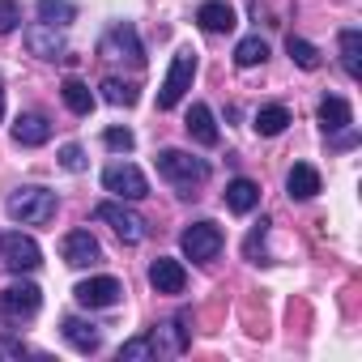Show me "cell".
Returning <instances> with one entry per match:
<instances>
[{
	"mask_svg": "<svg viewBox=\"0 0 362 362\" xmlns=\"http://www.w3.org/2000/svg\"><path fill=\"white\" fill-rule=\"evenodd\" d=\"M153 166H158V175L166 179L179 197H197V188L209 184V162L197 158V153H188V149H158Z\"/></svg>",
	"mask_w": 362,
	"mask_h": 362,
	"instance_id": "6da1fadb",
	"label": "cell"
},
{
	"mask_svg": "<svg viewBox=\"0 0 362 362\" xmlns=\"http://www.w3.org/2000/svg\"><path fill=\"white\" fill-rule=\"evenodd\" d=\"M56 209H60L56 192H52V188H39V184L18 188V192L9 197V218L22 222V226H47V222L56 218Z\"/></svg>",
	"mask_w": 362,
	"mask_h": 362,
	"instance_id": "7a4b0ae2",
	"label": "cell"
},
{
	"mask_svg": "<svg viewBox=\"0 0 362 362\" xmlns=\"http://www.w3.org/2000/svg\"><path fill=\"white\" fill-rule=\"evenodd\" d=\"M192 77H197V52L179 47L170 69H166V77H162V86H158V111H170V107L184 103V94L192 90Z\"/></svg>",
	"mask_w": 362,
	"mask_h": 362,
	"instance_id": "3957f363",
	"label": "cell"
},
{
	"mask_svg": "<svg viewBox=\"0 0 362 362\" xmlns=\"http://www.w3.org/2000/svg\"><path fill=\"white\" fill-rule=\"evenodd\" d=\"M179 247H184V256H188V260L209 264V260H218V256H222L226 235H222V226H218V222H192L184 235H179Z\"/></svg>",
	"mask_w": 362,
	"mask_h": 362,
	"instance_id": "277c9868",
	"label": "cell"
},
{
	"mask_svg": "<svg viewBox=\"0 0 362 362\" xmlns=\"http://www.w3.org/2000/svg\"><path fill=\"white\" fill-rule=\"evenodd\" d=\"M103 192H111L115 201H145L149 197V179L141 175L136 162H111L103 170Z\"/></svg>",
	"mask_w": 362,
	"mask_h": 362,
	"instance_id": "5b68a950",
	"label": "cell"
},
{
	"mask_svg": "<svg viewBox=\"0 0 362 362\" xmlns=\"http://www.w3.org/2000/svg\"><path fill=\"white\" fill-rule=\"evenodd\" d=\"M98 56L103 60H128V64H145V47H141V35L132 22H115L103 39H98Z\"/></svg>",
	"mask_w": 362,
	"mask_h": 362,
	"instance_id": "8992f818",
	"label": "cell"
},
{
	"mask_svg": "<svg viewBox=\"0 0 362 362\" xmlns=\"http://www.w3.org/2000/svg\"><path fill=\"white\" fill-rule=\"evenodd\" d=\"M0 264H5L9 273H35L43 264V247L30 235L9 230V235H0Z\"/></svg>",
	"mask_w": 362,
	"mask_h": 362,
	"instance_id": "52a82bcc",
	"label": "cell"
},
{
	"mask_svg": "<svg viewBox=\"0 0 362 362\" xmlns=\"http://www.w3.org/2000/svg\"><path fill=\"white\" fill-rule=\"evenodd\" d=\"M43 307V290L35 281H18L9 290H0V315H5V324H26L35 320Z\"/></svg>",
	"mask_w": 362,
	"mask_h": 362,
	"instance_id": "ba28073f",
	"label": "cell"
},
{
	"mask_svg": "<svg viewBox=\"0 0 362 362\" xmlns=\"http://www.w3.org/2000/svg\"><path fill=\"white\" fill-rule=\"evenodd\" d=\"M94 218H98V222H107V226H111L124 243H141V239L149 235L145 218H141V214H132L124 201H103V205L94 209Z\"/></svg>",
	"mask_w": 362,
	"mask_h": 362,
	"instance_id": "9c48e42d",
	"label": "cell"
},
{
	"mask_svg": "<svg viewBox=\"0 0 362 362\" xmlns=\"http://www.w3.org/2000/svg\"><path fill=\"white\" fill-rule=\"evenodd\" d=\"M22 43H26V52L35 56V60H64V30L60 26H47V22H35V26H26V35H22Z\"/></svg>",
	"mask_w": 362,
	"mask_h": 362,
	"instance_id": "30bf717a",
	"label": "cell"
},
{
	"mask_svg": "<svg viewBox=\"0 0 362 362\" xmlns=\"http://www.w3.org/2000/svg\"><path fill=\"white\" fill-rule=\"evenodd\" d=\"M73 298L81 303V307H115L119 298H124V286H119V277H111V273H103V277H90V281H77L73 286Z\"/></svg>",
	"mask_w": 362,
	"mask_h": 362,
	"instance_id": "8fae6325",
	"label": "cell"
},
{
	"mask_svg": "<svg viewBox=\"0 0 362 362\" xmlns=\"http://www.w3.org/2000/svg\"><path fill=\"white\" fill-rule=\"evenodd\" d=\"M60 256H64V264H73V269H94V264L103 260V247H98V239H94L90 230H69L64 243H60Z\"/></svg>",
	"mask_w": 362,
	"mask_h": 362,
	"instance_id": "7c38bea8",
	"label": "cell"
},
{
	"mask_svg": "<svg viewBox=\"0 0 362 362\" xmlns=\"http://www.w3.org/2000/svg\"><path fill=\"white\" fill-rule=\"evenodd\" d=\"M149 286H153L158 294H184V286H188V269L179 264L175 256H158V260L149 264Z\"/></svg>",
	"mask_w": 362,
	"mask_h": 362,
	"instance_id": "4fadbf2b",
	"label": "cell"
},
{
	"mask_svg": "<svg viewBox=\"0 0 362 362\" xmlns=\"http://www.w3.org/2000/svg\"><path fill=\"white\" fill-rule=\"evenodd\" d=\"M320 192H324L320 170H315L311 162H294L290 175H286V197H290V201H315Z\"/></svg>",
	"mask_w": 362,
	"mask_h": 362,
	"instance_id": "5bb4252c",
	"label": "cell"
},
{
	"mask_svg": "<svg viewBox=\"0 0 362 362\" xmlns=\"http://www.w3.org/2000/svg\"><path fill=\"white\" fill-rule=\"evenodd\" d=\"M188 324V315H179V320H166V324H158L149 337H153V349H158V358L162 354H184L188 345H192V328H184Z\"/></svg>",
	"mask_w": 362,
	"mask_h": 362,
	"instance_id": "9a60e30c",
	"label": "cell"
},
{
	"mask_svg": "<svg viewBox=\"0 0 362 362\" xmlns=\"http://www.w3.org/2000/svg\"><path fill=\"white\" fill-rule=\"evenodd\" d=\"M60 337H64L77 354H98V349H103V332H98V324L77 320V315H64V320H60Z\"/></svg>",
	"mask_w": 362,
	"mask_h": 362,
	"instance_id": "2e32d148",
	"label": "cell"
},
{
	"mask_svg": "<svg viewBox=\"0 0 362 362\" xmlns=\"http://www.w3.org/2000/svg\"><path fill=\"white\" fill-rule=\"evenodd\" d=\"M13 141H18L22 149H39V145H47V141H52V119L39 115V111L18 115V119H13Z\"/></svg>",
	"mask_w": 362,
	"mask_h": 362,
	"instance_id": "e0dca14e",
	"label": "cell"
},
{
	"mask_svg": "<svg viewBox=\"0 0 362 362\" xmlns=\"http://www.w3.org/2000/svg\"><path fill=\"white\" fill-rule=\"evenodd\" d=\"M184 128H188V136H192L197 145H205V149H214V145L222 141V132H218V124H214V111H209L205 103H192V107H188Z\"/></svg>",
	"mask_w": 362,
	"mask_h": 362,
	"instance_id": "ac0fdd59",
	"label": "cell"
},
{
	"mask_svg": "<svg viewBox=\"0 0 362 362\" xmlns=\"http://www.w3.org/2000/svg\"><path fill=\"white\" fill-rule=\"evenodd\" d=\"M197 22H201V30H209V35H230L235 30V9L226 5V0H205V5L197 9Z\"/></svg>",
	"mask_w": 362,
	"mask_h": 362,
	"instance_id": "d6986e66",
	"label": "cell"
},
{
	"mask_svg": "<svg viewBox=\"0 0 362 362\" xmlns=\"http://www.w3.org/2000/svg\"><path fill=\"white\" fill-rule=\"evenodd\" d=\"M256 205H260V184H256V179H247V175L230 179V184H226V209L230 214H252Z\"/></svg>",
	"mask_w": 362,
	"mask_h": 362,
	"instance_id": "ffe728a7",
	"label": "cell"
},
{
	"mask_svg": "<svg viewBox=\"0 0 362 362\" xmlns=\"http://www.w3.org/2000/svg\"><path fill=\"white\" fill-rule=\"evenodd\" d=\"M354 124V107L341 98V94H328L324 103H320V128H324V136H332V132H341V128H349Z\"/></svg>",
	"mask_w": 362,
	"mask_h": 362,
	"instance_id": "44dd1931",
	"label": "cell"
},
{
	"mask_svg": "<svg viewBox=\"0 0 362 362\" xmlns=\"http://www.w3.org/2000/svg\"><path fill=\"white\" fill-rule=\"evenodd\" d=\"M337 43H341V69H345V77H362V30L358 26H345L341 35H337Z\"/></svg>",
	"mask_w": 362,
	"mask_h": 362,
	"instance_id": "7402d4cb",
	"label": "cell"
},
{
	"mask_svg": "<svg viewBox=\"0 0 362 362\" xmlns=\"http://www.w3.org/2000/svg\"><path fill=\"white\" fill-rule=\"evenodd\" d=\"M60 98H64V107H69L73 115H90V111H94V90H90L81 77H64Z\"/></svg>",
	"mask_w": 362,
	"mask_h": 362,
	"instance_id": "603a6c76",
	"label": "cell"
},
{
	"mask_svg": "<svg viewBox=\"0 0 362 362\" xmlns=\"http://www.w3.org/2000/svg\"><path fill=\"white\" fill-rule=\"evenodd\" d=\"M35 13H39V22L60 26V30H64L69 22H77V5H73V0H39Z\"/></svg>",
	"mask_w": 362,
	"mask_h": 362,
	"instance_id": "cb8c5ba5",
	"label": "cell"
},
{
	"mask_svg": "<svg viewBox=\"0 0 362 362\" xmlns=\"http://www.w3.org/2000/svg\"><path fill=\"white\" fill-rule=\"evenodd\" d=\"M252 128H256L260 136H281V132L290 128V111L277 107V103H273V107H260L256 119H252Z\"/></svg>",
	"mask_w": 362,
	"mask_h": 362,
	"instance_id": "d4e9b609",
	"label": "cell"
},
{
	"mask_svg": "<svg viewBox=\"0 0 362 362\" xmlns=\"http://www.w3.org/2000/svg\"><path fill=\"white\" fill-rule=\"evenodd\" d=\"M98 90H103V98L111 107H136V98H141V86L136 81H119V77H107Z\"/></svg>",
	"mask_w": 362,
	"mask_h": 362,
	"instance_id": "484cf974",
	"label": "cell"
},
{
	"mask_svg": "<svg viewBox=\"0 0 362 362\" xmlns=\"http://www.w3.org/2000/svg\"><path fill=\"white\" fill-rule=\"evenodd\" d=\"M264 60H269V43H264L260 35L239 39V47H235V64H239V69H256V64H264Z\"/></svg>",
	"mask_w": 362,
	"mask_h": 362,
	"instance_id": "4316f807",
	"label": "cell"
},
{
	"mask_svg": "<svg viewBox=\"0 0 362 362\" xmlns=\"http://www.w3.org/2000/svg\"><path fill=\"white\" fill-rule=\"evenodd\" d=\"M286 52H290V60L298 64V69H307V73H315L324 60H320V47L315 43H307V39H298V35H290L286 39Z\"/></svg>",
	"mask_w": 362,
	"mask_h": 362,
	"instance_id": "83f0119b",
	"label": "cell"
},
{
	"mask_svg": "<svg viewBox=\"0 0 362 362\" xmlns=\"http://www.w3.org/2000/svg\"><path fill=\"white\" fill-rule=\"evenodd\" d=\"M264 235H269V222L260 218V226H256V230L247 235V243H243V256H247L252 264H273V260H269V252H264Z\"/></svg>",
	"mask_w": 362,
	"mask_h": 362,
	"instance_id": "f1b7e54d",
	"label": "cell"
},
{
	"mask_svg": "<svg viewBox=\"0 0 362 362\" xmlns=\"http://www.w3.org/2000/svg\"><path fill=\"white\" fill-rule=\"evenodd\" d=\"M136 358H158V349H153V337L145 332V337H132V341H124L119 345V362H136Z\"/></svg>",
	"mask_w": 362,
	"mask_h": 362,
	"instance_id": "f546056e",
	"label": "cell"
},
{
	"mask_svg": "<svg viewBox=\"0 0 362 362\" xmlns=\"http://www.w3.org/2000/svg\"><path fill=\"white\" fill-rule=\"evenodd\" d=\"M60 166H64L69 175H81V170L90 166V158H86V149H81L77 141H69V145L60 149Z\"/></svg>",
	"mask_w": 362,
	"mask_h": 362,
	"instance_id": "4dcf8cb0",
	"label": "cell"
},
{
	"mask_svg": "<svg viewBox=\"0 0 362 362\" xmlns=\"http://www.w3.org/2000/svg\"><path fill=\"white\" fill-rule=\"evenodd\" d=\"M103 145L115 149V153H132L136 136H132V128H107V132H103Z\"/></svg>",
	"mask_w": 362,
	"mask_h": 362,
	"instance_id": "1f68e13d",
	"label": "cell"
},
{
	"mask_svg": "<svg viewBox=\"0 0 362 362\" xmlns=\"http://www.w3.org/2000/svg\"><path fill=\"white\" fill-rule=\"evenodd\" d=\"M22 26V5L18 0H0V35H13Z\"/></svg>",
	"mask_w": 362,
	"mask_h": 362,
	"instance_id": "d6a6232c",
	"label": "cell"
},
{
	"mask_svg": "<svg viewBox=\"0 0 362 362\" xmlns=\"http://www.w3.org/2000/svg\"><path fill=\"white\" fill-rule=\"evenodd\" d=\"M30 349H26V341L22 337H0V362H22Z\"/></svg>",
	"mask_w": 362,
	"mask_h": 362,
	"instance_id": "836d02e7",
	"label": "cell"
},
{
	"mask_svg": "<svg viewBox=\"0 0 362 362\" xmlns=\"http://www.w3.org/2000/svg\"><path fill=\"white\" fill-rule=\"evenodd\" d=\"M354 145H358L354 124H349V128H341V132H332V149H354Z\"/></svg>",
	"mask_w": 362,
	"mask_h": 362,
	"instance_id": "e575fe53",
	"label": "cell"
},
{
	"mask_svg": "<svg viewBox=\"0 0 362 362\" xmlns=\"http://www.w3.org/2000/svg\"><path fill=\"white\" fill-rule=\"evenodd\" d=\"M0 119H5V77H0Z\"/></svg>",
	"mask_w": 362,
	"mask_h": 362,
	"instance_id": "d590c367",
	"label": "cell"
}]
</instances>
